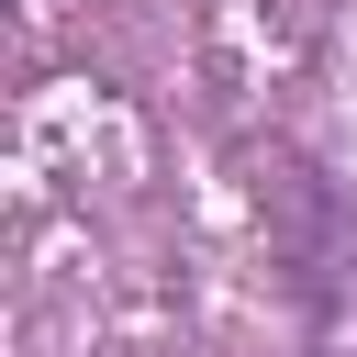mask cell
Here are the masks:
<instances>
[{"instance_id": "cell-1", "label": "cell", "mask_w": 357, "mask_h": 357, "mask_svg": "<svg viewBox=\"0 0 357 357\" xmlns=\"http://www.w3.org/2000/svg\"><path fill=\"white\" fill-rule=\"evenodd\" d=\"M268 223H279V257H290L301 312H312L335 346H357V201H346L324 167L279 156V178H268Z\"/></svg>"}]
</instances>
